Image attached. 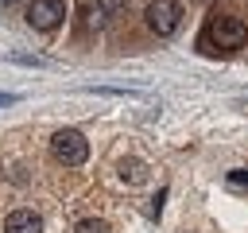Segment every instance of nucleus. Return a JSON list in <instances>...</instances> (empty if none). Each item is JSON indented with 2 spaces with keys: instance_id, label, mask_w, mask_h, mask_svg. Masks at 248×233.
<instances>
[{
  "instance_id": "nucleus-1",
  "label": "nucleus",
  "mask_w": 248,
  "mask_h": 233,
  "mask_svg": "<svg viewBox=\"0 0 248 233\" xmlns=\"http://www.w3.org/2000/svg\"><path fill=\"white\" fill-rule=\"evenodd\" d=\"M50 151H54L58 163H66V167H81V163L89 159V140H85L78 128H58V132L50 136Z\"/></svg>"
},
{
  "instance_id": "nucleus-2",
  "label": "nucleus",
  "mask_w": 248,
  "mask_h": 233,
  "mask_svg": "<svg viewBox=\"0 0 248 233\" xmlns=\"http://www.w3.org/2000/svg\"><path fill=\"white\" fill-rule=\"evenodd\" d=\"M205 39H213L221 50H240V47L248 43V23L236 19V16H217V19L209 23V35H205Z\"/></svg>"
},
{
  "instance_id": "nucleus-3",
  "label": "nucleus",
  "mask_w": 248,
  "mask_h": 233,
  "mask_svg": "<svg viewBox=\"0 0 248 233\" xmlns=\"http://www.w3.org/2000/svg\"><path fill=\"white\" fill-rule=\"evenodd\" d=\"M143 19H147V27L155 31V35H174L178 31V23H182V4L178 0H151L147 4V12H143Z\"/></svg>"
},
{
  "instance_id": "nucleus-4",
  "label": "nucleus",
  "mask_w": 248,
  "mask_h": 233,
  "mask_svg": "<svg viewBox=\"0 0 248 233\" xmlns=\"http://www.w3.org/2000/svg\"><path fill=\"white\" fill-rule=\"evenodd\" d=\"M66 16V4L62 0H31L27 4V23L35 31H54Z\"/></svg>"
},
{
  "instance_id": "nucleus-5",
  "label": "nucleus",
  "mask_w": 248,
  "mask_h": 233,
  "mask_svg": "<svg viewBox=\"0 0 248 233\" xmlns=\"http://www.w3.org/2000/svg\"><path fill=\"white\" fill-rule=\"evenodd\" d=\"M4 233H43V217L35 210H12L4 217Z\"/></svg>"
},
{
  "instance_id": "nucleus-6",
  "label": "nucleus",
  "mask_w": 248,
  "mask_h": 233,
  "mask_svg": "<svg viewBox=\"0 0 248 233\" xmlns=\"http://www.w3.org/2000/svg\"><path fill=\"white\" fill-rule=\"evenodd\" d=\"M116 171H120V179H128V183H140V179H143V163H136V159L120 163Z\"/></svg>"
},
{
  "instance_id": "nucleus-7",
  "label": "nucleus",
  "mask_w": 248,
  "mask_h": 233,
  "mask_svg": "<svg viewBox=\"0 0 248 233\" xmlns=\"http://www.w3.org/2000/svg\"><path fill=\"white\" fill-rule=\"evenodd\" d=\"M74 233H108V221H101V217H81Z\"/></svg>"
},
{
  "instance_id": "nucleus-8",
  "label": "nucleus",
  "mask_w": 248,
  "mask_h": 233,
  "mask_svg": "<svg viewBox=\"0 0 248 233\" xmlns=\"http://www.w3.org/2000/svg\"><path fill=\"white\" fill-rule=\"evenodd\" d=\"M93 8H97V12H105V16H116V12H124V8H128V0H97Z\"/></svg>"
},
{
  "instance_id": "nucleus-9",
  "label": "nucleus",
  "mask_w": 248,
  "mask_h": 233,
  "mask_svg": "<svg viewBox=\"0 0 248 233\" xmlns=\"http://www.w3.org/2000/svg\"><path fill=\"white\" fill-rule=\"evenodd\" d=\"M229 186L244 190V186H248V171H229Z\"/></svg>"
},
{
  "instance_id": "nucleus-10",
  "label": "nucleus",
  "mask_w": 248,
  "mask_h": 233,
  "mask_svg": "<svg viewBox=\"0 0 248 233\" xmlns=\"http://www.w3.org/2000/svg\"><path fill=\"white\" fill-rule=\"evenodd\" d=\"M163 198H167V186H163V190L151 198V217H159V210H163Z\"/></svg>"
},
{
  "instance_id": "nucleus-11",
  "label": "nucleus",
  "mask_w": 248,
  "mask_h": 233,
  "mask_svg": "<svg viewBox=\"0 0 248 233\" xmlns=\"http://www.w3.org/2000/svg\"><path fill=\"white\" fill-rule=\"evenodd\" d=\"M12 101H16L12 93H0V105H12Z\"/></svg>"
},
{
  "instance_id": "nucleus-12",
  "label": "nucleus",
  "mask_w": 248,
  "mask_h": 233,
  "mask_svg": "<svg viewBox=\"0 0 248 233\" xmlns=\"http://www.w3.org/2000/svg\"><path fill=\"white\" fill-rule=\"evenodd\" d=\"M4 4H12V0H4Z\"/></svg>"
}]
</instances>
